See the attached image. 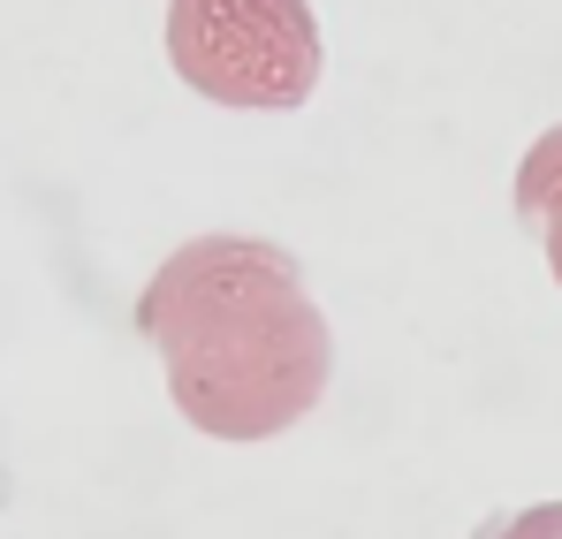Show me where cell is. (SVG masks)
<instances>
[{
	"label": "cell",
	"mask_w": 562,
	"mask_h": 539,
	"mask_svg": "<svg viewBox=\"0 0 562 539\" xmlns=\"http://www.w3.org/2000/svg\"><path fill=\"white\" fill-rule=\"evenodd\" d=\"M259 251H198L176 259V281L153 296V327H176V380H183V411L198 403L213 426H267L281 411L304 403V388L319 380V327L296 312L289 281H267V296L251 304Z\"/></svg>",
	"instance_id": "1"
},
{
	"label": "cell",
	"mask_w": 562,
	"mask_h": 539,
	"mask_svg": "<svg viewBox=\"0 0 562 539\" xmlns=\"http://www.w3.org/2000/svg\"><path fill=\"white\" fill-rule=\"evenodd\" d=\"M176 61L213 99H304L319 38L304 0H176Z\"/></svg>",
	"instance_id": "2"
},
{
	"label": "cell",
	"mask_w": 562,
	"mask_h": 539,
	"mask_svg": "<svg viewBox=\"0 0 562 539\" xmlns=\"http://www.w3.org/2000/svg\"><path fill=\"white\" fill-rule=\"evenodd\" d=\"M525 213L540 221V236H548V251H555V273H562V130L540 137V153H532V168H525Z\"/></svg>",
	"instance_id": "3"
}]
</instances>
